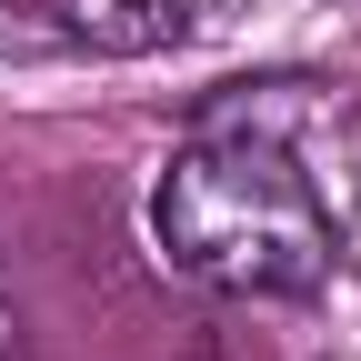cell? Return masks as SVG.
I'll return each instance as SVG.
<instances>
[{
	"label": "cell",
	"instance_id": "obj_1",
	"mask_svg": "<svg viewBox=\"0 0 361 361\" xmlns=\"http://www.w3.org/2000/svg\"><path fill=\"white\" fill-rule=\"evenodd\" d=\"M151 241L180 281L231 291V301H291L331 281L341 201L311 180V161L271 130L201 111V130L151 180Z\"/></svg>",
	"mask_w": 361,
	"mask_h": 361
},
{
	"label": "cell",
	"instance_id": "obj_2",
	"mask_svg": "<svg viewBox=\"0 0 361 361\" xmlns=\"http://www.w3.org/2000/svg\"><path fill=\"white\" fill-rule=\"evenodd\" d=\"M231 0H51V20L71 51H101V61H151V51H180L201 40Z\"/></svg>",
	"mask_w": 361,
	"mask_h": 361
},
{
	"label": "cell",
	"instance_id": "obj_3",
	"mask_svg": "<svg viewBox=\"0 0 361 361\" xmlns=\"http://www.w3.org/2000/svg\"><path fill=\"white\" fill-rule=\"evenodd\" d=\"M51 51H71L61 20H51V11H20V0H0V61H51Z\"/></svg>",
	"mask_w": 361,
	"mask_h": 361
},
{
	"label": "cell",
	"instance_id": "obj_4",
	"mask_svg": "<svg viewBox=\"0 0 361 361\" xmlns=\"http://www.w3.org/2000/svg\"><path fill=\"white\" fill-rule=\"evenodd\" d=\"M0 361H30V351H20V322H11V311H0Z\"/></svg>",
	"mask_w": 361,
	"mask_h": 361
}]
</instances>
